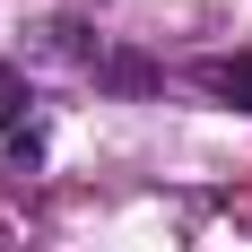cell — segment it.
<instances>
[{
    "instance_id": "obj_1",
    "label": "cell",
    "mask_w": 252,
    "mask_h": 252,
    "mask_svg": "<svg viewBox=\"0 0 252 252\" xmlns=\"http://www.w3.org/2000/svg\"><path fill=\"white\" fill-rule=\"evenodd\" d=\"M209 87H218L226 104H244V113H252V52H235V61H209Z\"/></svg>"
},
{
    "instance_id": "obj_2",
    "label": "cell",
    "mask_w": 252,
    "mask_h": 252,
    "mask_svg": "<svg viewBox=\"0 0 252 252\" xmlns=\"http://www.w3.org/2000/svg\"><path fill=\"white\" fill-rule=\"evenodd\" d=\"M26 104H35V96H26V78L9 70V61H0V130H9V139L26 130Z\"/></svg>"
}]
</instances>
